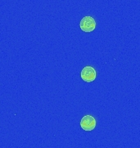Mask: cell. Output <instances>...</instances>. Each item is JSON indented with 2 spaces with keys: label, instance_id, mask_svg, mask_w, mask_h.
<instances>
[{
  "label": "cell",
  "instance_id": "cell-3",
  "mask_svg": "<svg viewBox=\"0 0 140 148\" xmlns=\"http://www.w3.org/2000/svg\"><path fill=\"white\" fill-rule=\"evenodd\" d=\"M81 79L85 82H92L97 77V72L94 68L91 66H86L84 67L80 73Z\"/></svg>",
  "mask_w": 140,
  "mask_h": 148
},
{
  "label": "cell",
  "instance_id": "cell-2",
  "mask_svg": "<svg viewBox=\"0 0 140 148\" xmlns=\"http://www.w3.org/2000/svg\"><path fill=\"white\" fill-rule=\"evenodd\" d=\"M80 125L83 130L86 132H90L96 127L97 121L92 115H84L80 122Z\"/></svg>",
  "mask_w": 140,
  "mask_h": 148
},
{
  "label": "cell",
  "instance_id": "cell-1",
  "mask_svg": "<svg viewBox=\"0 0 140 148\" xmlns=\"http://www.w3.org/2000/svg\"><path fill=\"white\" fill-rule=\"evenodd\" d=\"M96 21L92 16H84L80 21V30L84 32H92L96 28Z\"/></svg>",
  "mask_w": 140,
  "mask_h": 148
}]
</instances>
